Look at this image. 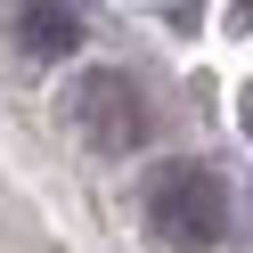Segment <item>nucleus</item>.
Returning a JSON list of instances; mask_svg holds the SVG:
<instances>
[{
    "label": "nucleus",
    "instance_id": "obj_1",
    "mask_svg": "<svg viewBox=\"0 0 253 253\" xmlns=\"http://www.w3.org/2000/svg\"><path fill=\"white\" fill-rule=\"evenodd\" d=\"M147 229L164 237L171 253L220 245V229H229V196H220V180H212L204 164H155V180H147Z\"/></svg>",
    "mask_w": 253,
    "mask_h": 253
},
{
    "label": "nucleus",
    "instance_id": "obj_3",
    "mask_svg": "<svg viewBox=\"0 0 253 253\" xmlns=\"http://www.w3.org/2000/svg\"><path fill=\"white\" fill-rule=\"evenodd\" d=\"M17 49L25 57H74L82 49V8L74 0H17Z\"/></svg>",
    "mask_w": 253,
    "mask_h": 253
},
{
    "label": "nucleus",
    "instance_id": "obj_2",
    "mask_svg": "<svg viewBox=\"0 0 253 253\" xmlns=\"http://www.w3.org/2000/svg\"><path fill=\"white\" fill-rule=\"evenodd\" d=\"M66 115H74V131H82L98 155H131L139 139H147V98H139V82H131V74H115V66L74 74Z\"/></svg>",
    "mask_w": 253,
    "mask_h": 253
}]
</instances>
